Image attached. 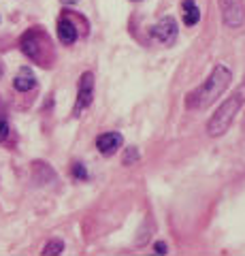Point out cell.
Listing matches in <instances>:
<instances>
[{"label":"cell","mask_w":245,"mask_h":256,"mask_svg":"<svg viewBox=\"0 0 245 256\" xmlns=\"http://www.w3.org/2000/svg\"><path fill=\"white\" fill-rule=\"evenodd\" d=\"M233 82V70L226 64H216V68L211 70V75L205 82L194 88L192 92H188L186 96V109L188 111H205L216 102L220 96L224 94V90Z\"/></svg>","instance_id":"1"},{"label":"cell","mask_w":245,"mask_h":256,"mask_svg":"<svg viewBox=\"0 0 245 256\" xmlns=\"http://www.w3.org/2000/svg\"><path fill=\"white\" fill-rule=\"evenodd\" d=\"M241 105H243V98L239 94H235L228 100H224L207 122V134L209 137H222V134H226V130L233 126L237 114H239Z\"/></svg>","instance_id":"2"},{"label":"cell","mask_w":245,"mask_h":256,"mask_svg":"<svg viewBox=\"0 0 245 256\" xmlns=\"http://www.w3.org/2000/svg\"><path fill=\"white\" fill-rule=\"evenodd\" d=\"M19 50L23 52V56H28L30 60H34L38 64H45L47 62L45 54H49V41H47V36L43 34V32L28 30L19 41Z\"/></svg>","instance_id":"3"},{"label":"cell","mask_w":245,"mask_h":256,"mask_svg":"<svg viewBox=\"0 0 245 256\" xmlns=\"http://www.w3.org/2000/svg\"><path fill=\"white\" fill-rule=\"evenodd\" d=\"M222 20L226 28H239L245 22V4L243 0H218Z\"/></svg>","instance_id":"4"},{"label":"cell","mask_w":245,"mask_h":256,"mask_svg":"<svg viewBox=\"0 0 245 256\" xmlns=\"http://www.w3.org/2000/svg\"><path fill=\"white\" fill-rule=\"evenodd\" d=\"M94 100V75L90 70H85L79 79V90H77V102L73 109V116H81L85 109L92 105Z\"/></svg>","instance_id":"5"},{"label":"cell","mask_w":245,"mask_h":256,"mask_svg":"<svg viewBox=\"0 0 245 256\" xmlns=\"http://www.w3.org/2000/svg\"><path fill=\"white\" fill-rule=\"evenodd\" d=\"M177 34H179V26H177L175 18H171V15H167V18L160 20L152 28V36L156 38V41L164 43V45H173V43H175Z\"/></svg>","instance_id":"6"},{"label":"cell","mask_w":245,"mask_h":256,"mask_svg":"<svg viewBox=\"0 0 245 256\" xmlns=\"http://www.w3.org/2000/svg\"><path fill=\"white\" fill-rule=\"evenodd\" d=\"M122 143H124V137L120 132H102L98 134V139H96V148L102 156H113L117 150L122 148Z\"/></svg>","instance_id":"7"},{"label":"cell","mask_w":245,"mask_h":256,"mask_svg":"<svg viewBox=\"0 0 245 256\" xmlns=\"http://www.w3.org/2000/svg\"><path fill=\"white\" fill-rule=\"evenodd\" d=\"M58 38L64 45H73L77 41V28H75V24L66 20V18H62L58 22Z\"/></svg>","instance_id":"8"},{"label":"cell","mask_w":245,"mask_h":256,"mask_svg":"<svg viewBox=\"0 0 245 256\" xmlns=\"http://www.w3.org/2000/svg\"><path fill=\"white\" fill-rule=\"evenodd\" d=\"M13 88L17 92H30V90H34V88H36V79H34V75L30 73L28 68H21L19 75L13 79Z\"/></svg>","instance_id":"9"},{"label":"cell","mask_w":245,"mask_h":256,"mask_svg":"<svg viewBox=\"0 0 245 256\" xmlns=\"http://www.w3.org/2000/svg\"><path fill=\"white\" fill-rule=\"evenodd\" d=\"M181 11H184V24L186 26H196L201 20V9L194 0H184L181 2Z\"/></svg>","instance_id":"10"},{"label":"cell","mask_w":245,"mask_h":256,"mask_svg":"<svg viewBox=\"0 0 245 256\" xmlns=\"http://www.w3.org/2000/svg\"><path fill=\"white\" fill-rule=\"evenodd\" d=\"M62 252H64V242H62V239H51V242L43 248V256H53V254H62Z\"/></svg>","instance_id":"11"},{"label":"cell","mask_w":245,"mask_h":256,"mask_svg":"<svg viewBox=\"0 0 245 256\" xmlns=\"http://www.w3.org/2000/svg\"><path fill=\"white\" fill-rule=\"evenodd\" d=\"M70 173H73L75 180H88V171H85V166L81 162H75L73 169H70Z\"/></svg>","instance_id":"12"},{"label":"cell","mask_w":245,"mask_h":256,"mask_svg":"<svg viewBox=\"0 0 245 256\" xmlns=\"http://www.w3.org/2000/svg\"><path fill=\"white\" fill-rule=\"evenodd\" d=\"M137 160H139V152H137V148H130V150L124 154V164H134Z\"/></svg>","instance_id":"13"},{"label":"cell","mask_w":245,"mask_h":256,"mask_svg":"<svg viewBox=\"0 0 245 256\" xmlns=\"http://www.w3.org/2000/svg\"><path fill=\"white\" fill-rule=\"evenodd\" d=\"M9 137V124H6V120H0V141H4Z\"/></svg>","instance_id":"14"},{"label":"cell","mask_w":245,"mask_h":256,"mask_svg":"<svg viewBox=\"0 0 245 256\" xmlns=\"http://www.w3.org/2000/svg\"><path fill=\"white\" fill-rule=\"evenodd\" d=\"M154 252H156V254H167V252H169V250H167V244L158 242V244L154 246Z\"/></svg>","instance_id":"15"},{"label":"cell","mask_w":245,"mask_h":256,"mask_svg":"<svg viewBox=\"0 0 245 256\" xmlns=\"http://www.w3.org/2000/svg\"><path fill=\"white\" fill-rule=\"evenodd\" d=\"M62 4H75V2H79V0H60Z\"/></svg>","instance_id":"16"},{"label":"cell","mask_w":245,"mask_h":256,"mask_svg":"<svg viewBox=\"0 0 245 256\" xmlns=\"http://www.w3.org/2000/svg\"><path fill=\"white\" fill-rule=\"evenodd\" d=\"M132 2H141V0H132Z\"/></svg>","instance_id":"17"}]
</instances>
